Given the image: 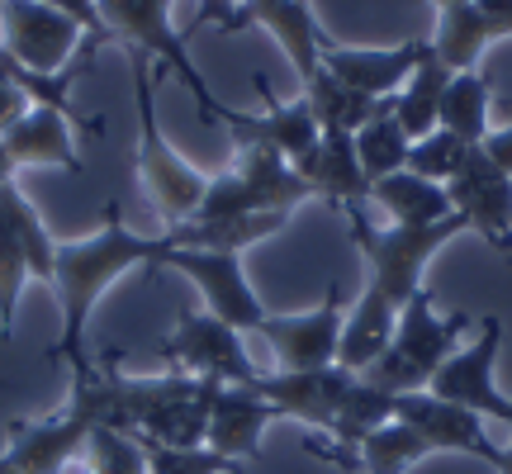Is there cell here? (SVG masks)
I'll list each match as a JSON object with an SVG mask.
<instances>
[{"mask_svg":"<svg viewBox=\"0 0 512 474\" xmlns=\"http://www.w3.org/2000/svg\"><path fill=\"white\" fill-rule=\"evenodd\" d=\"M508 427H512V399H508ZM498 474H512V446L508 451H503V456H498V465H494Z\"/></svg>","mask_w":512,"mask_h":474,"instance_id":"cell-38","label":"cell"},{"mask_svg":"<svg viewBox=\"0 0 512 474\" xmlns=\"http://www.w3.org/2000/svg\"><path fill=\"white\" fill-rule=\"evenodd\" d=\"M422 456H432V446L422 441L418 427H408V422L389 418L380 422L366 441H361V451H356V465L366 474H408L418 465Z\"/></svg>","mask_w":512,"mask_h":474,"instance_id":"cell-30","label":"cell"},{"mask_svg":"<svg viewBox=\"0 0 512 474\" xmlns=\"http://www.w3.org/2000/svg\"><path fill=\"white\" fill-rule=\"evenodd\" d=\"M176 247L171 233L143 237L119 219V204H105V223L100 233L81 237V242H57V266H53V290L62 304V332H57L53 361H67L76 370H91L86 361V323H91L100 294L110 290L119 275L133 266H162L166 252Z\"/></svg>","mask_w":512,"mask_h":474,"instance_id":"cell-1","label":"cell"},{"mask_svg":"<svg viewBox=\"0 0 512 474\" xmlns=\"http://www.w3.org/2000/svg\"><path fill=\"white\" fill-rule=\"evenodd\" d=\"M304 100H309V110H313V119H318V128H323V133H356V128L370 124V119H375V110L384 105V100H370V95L342 86L328 67H323V72L304 86Z\"/></svg>","mask_w":512,"mask_h":474,"instance_id":"cell-27","label":"cell"},{"mask_svg":"<svg viewBox=\"0 0 512 474\" xmlns=\"http://www.w3.org/2000/svg\"><path fill=\"white\" fill-rule=\"evenodd\" d=\"M95 10H100V19H105V29H110L114 43H124L128 53L147 57L152 67H157V62L171 67L176 81L195 95V105H200L204 119L219 114V95L204 86L200 67L190 62V48H185L181 29L171 24V0H95Z\"/></svg>","mask_w":512,"mask_h":474,"instance_id":"cell-6","label":"cell"},{"mask_svg":"<svg viewBox=\"0 0 512 474\" xmlns=\"http://www.w3.org/2000/svg\"><path fill=\"white\" fill-rule=\"evenodd\" d=\"M446 195H451V209L465 214L470 233H479L498 256L512 261V176L498 171L479 143L470 147L465 166L446 181Z\"/></svg>","mask_w":512,"mask_h":474,"instance_id":"cell-14","label":"cell"},{"mask_svg":"<svg viewBox=\"0 0 512 474\" xmlns=\"http://www.w3.org/2000/svg\"><path fill=\"white\" fill-rule=\"evenodd\" d=\"M24 280H29V252H24L15 223H10L5 204H0V342L15 337V313H19Z\"/></svg>","mask_w":512,"mask_h":474,"instance_id":"cell-31","label":"cell"},{"mask_svg":"<svg viewBox=\"0 0 512 474\" xmlns=\"http://www.w3.org/2000/svg\"><path fill=\"white\" fill-rule=\"evenodd\" d=\"M494 24L484 19L475 0H456V5H441L437 10V38H432V53L451 67V72H475V62L484 57V48L494 43Z\"/></svg>","mask_w":512,"mask_h":474,"instance_id":"cell-25","label":"cell"},{"mask_svg":"<svg viewBox=\"0 0 512 474\" xmlns=\"http://www.w3.org/2000/svg\"><path fill=\"white\" fill-rule=\"evenodd\" d=\"M162 361L181 375L195 380H214V384H252L261 370L252 365V356L242 351V332L228 328L214 313H181L176 332L166 337Z\"/></svg>","mask_w":512,"mask_h":474,"instance_id":"cell-8","label":"cell"},{"mask_svg":"<svg viewBox=\"0 0 512 474\" xmlns=\"http://www.w3.org/2000/svg\"><path fill=\"white\" fill-rule=\"evenodd\" d=\"M347 228H351V242L361 247L366 256V285L370 290H380L394 309H403L413 294L422 290V271H427V261L451 242V237L470 233V223L465 214H446L441 223H418V228H408V223H370L366 209H347Z\"/></svg>","mask_w":512,"mask_h":474,"instance_id":"cell-2","label":"cell"},{"mask_svg":"<svg viewBox=\"0 0 512 474\" xmlns=\"http://www.w3.org/2000/svg\"><path fill=\"white\" fill-rule=\"evenodd\" d=\"M294 171L313 190V200H328L342 214L370 204V181L356 162V133H318V143L294 162Z\"/></svg>","mask_w":512,"mask_h":474,"instance_id":"cell-19","label":"cell"},{"mask_svg":"<svg viewBox=\"0 0 512 474\" xmlns=\"http://www.w3.org/2000/svg\"><path fill=\"white\" fill-rule=\"evenodd\" d=\"M441 128L456 133L460 143H484L489 138V76L484 72H456L441 100Z\"/></svg>","mask_w":512,"mask_h":474,"instance_id":"cell-29","label":"cell"},{"mask_svg":"<svg viewBox=\"0 0 512 474\" xmlns=\"http://www.w3.org/2000/svg\"><path fill=\"white\" fill-rule=\"evenodd\" d=\"M370 204H380L389 219L408 223V228H418V223H441L446 214H456L446 185L422 181V176H413L408 166L394 171V176H384V181H370Z\"/></svg>","mask_w":512,"mask_h":474,"instance_id":"cell-24","label":"cell"},{"mask_svg":"<svg viewBox=\"0 0 512 474\" xmlns=\"http://www.w3.org/2000/svg\"><path fill=\"white\" fill-rule=\"evenodd\" d=\"M275 422V408L247 384H219L209 403V437L204 446L228 460H256L261 456V432Z\"/></svg>","mask_w":512,"mask_h":474,"instance_id":"cell-20","label":"cell"},{"mask_svg":"<svg viewBox=\"0 0 512 474\" xmlns=\"http://www.w3.org/2000/svg\"><path fill=\"white\" fill-rule=\"evenodd\" d=\"M5 152L15 166H62V171H81V152H76L72 114L34 105L10 133H5Z\"/></svg>","mask_w":512,"mask_h":474,"instance_id":"cell-21","label":"cell"},{"mask_svg":"<svg viewBox=\"0 0 512 474\" xmlns=\"http://www.w3.org/2000/svg\"><path fill=\"white\" fill-rule=\"evenodd\" d=\"M162 266L181 271L195 290L204 294V313L223 318L238 332H261L266 304L252 290V280L242 271V252H200V247H171Z\"/></svg>","mask_w":512,"mask_h":474,"instance_id":"cell-9","label":"cell"},{"mask_svg":"<svg viewBox=\"0 0 512 474\" xmlns=\"http://www.w3.org/2000/svg\"><path fill=\"white\" fill-rule=\"evenodd\" d=\"M418 5H437L441 10V5H456V0H418Z\"/></svg>","mask_w":512,"mask_h":474,"instance_id":"cell-39","label":"cell"},{"mask_svg":"<svg viewBox=\"0 0 512 474\" xmlns=\"http://www.w3.org/2000/svg\"><path fill=\"white\" fill-rule=\"evenodd\" d=\"M432 53V38H408L399 48H342V43H323V67H328L342 86L370 95V100H389L403 91V81L418 72V62Z\"/></svg>","mask_w":512,"mask_h":474,"instance_id":"cell-18","label":"cell"},{"mask_svg":"<svg viewBox=\"0 0 512 474\" xmlns=\"http://www.w3.org/2000/svg\"><path fill=\"white\" fill-rule=\"evenodd\" d=\"M465 157H470V143H460L456 133H446V128H432L427 138L408 147V171L422 176V181L446 185L465 166Z\"/></svg>","mask_w":512,"mask_h":474,"instance_id":"cell-33","label":"cell"},{"mask_svg":"<svg viewBox=\"0 0 512 474\" xmlns=\"http://www.w3.org/2000/svg\"><path fill=\"white\" fill-rule=\"evenodd\" d=\"M0 48L24 62L29 72H62L67 62H76L81 53V24L72 15H62L43 0H0Z\"/></svg>","mask_w":512,"mask_h":474,"instance_id":"cell-10","label":"cell"},{"mask_svg":"<svg viewBox=\"0 0 512 474\" xmlns=\"http://www.w3.org/2000/svg\"><path fill=\"white\" fill-rule=\"evenodd\" d=\"M214 5H223V0H214Z\"/></svg>","mask_w":512,"mask_h":474,"instance_id":"cell-40","label":"cell"},{"mask_svg":"<svg viewBox=\"0 0 512 474\" xmlns=\"http://www.w3.org/2000/svg\"><path fill=\"white\" fill-rule=\"evenodd\" d=\"M138 446H143L147 474H238V460L219 456L209 446H162L152 437H138Z\"/></svg>","mask_w":512,"mask_h":474,"instance_id":"cell-32","label":"cell"},{"mask_svg":"<svg viewBox=\"0 0 512 474\" xmlns=\"http://www.w3.org/2000/svg\"><path fill=\"white\" fill-rule=\"evenodd\" d=\"M128 72H133V105H138V181H143L157 219L171 233V228H181V223L200 214L204 195H209V176L195 171L176 147L166 143L157 110H152V62L133 53Z\"/></svg>","mask_w":512,"mask_h":474,"instance_id":"cell-4","label":"cell"},{"mask_svg":"<svg viewBox=\"0 0 512 474\" xmlns=\"http://www.w3.org/2000/svg\"><path fill=\"white\" fill-rule=\"evenodd\" d=\"M394 323H399V309L384 299L380 290H361V299L351 304L347 323H342V347H337V365L361 375L370 361H380V351L394 342Z\"/></svg>","mask_w":512,"mask_h":474,"instance_id":"cell-22","label":"cell"},{"mask_svg":"<svg viewBox=\"0 0 512 474\" xmlns=\"http://www.w3.org/2000/svg\"><path fill=\"white\" fill-rule=\"evenodd\" d=\"M451 67L441 62L437 53H427L418 62V72L403 81L399 95H389V110H394V119L403 124V133L418 143V138H427L432 128H441V100H446V86H451Z\"/></svg>","mask_w":512,"mask_h":474,"instance_id":"cell-23","label":"cell"},{"mask_svg":"<svg viewBox=\"0 0 512 474\" xmlns=\"http://www.w3.org/2000/svg\"><path fill=\"white\" fill-rule=\"evenodd\" d=\"M214 389H219L214 380H200L190 394L162 403V408L138 427V437H152V441H162V446H204V437H209V403H214Z\"/></svg>","mask_w":512,"mask_h":474,"instance_id":"cell-26","label":"cell"},{"mask_svg":"<svg viewBox=\"0 0 512 474\" xmlns=\"http://www.w3.org/2000/svg\"><path fill=\"white\" fill-rule=\"evenodd\" d=\"M470 332V318L465 313H451L441 318L432 309V294L418 290L408 304L399 309V323H394V342L380 351V361H370L361 370V380L384 389V394H418L432 384L446 356L460 351V337Z\"/></svg>","mask_w":512,"mask_h":474,"instance_id":"cell-3","label":"cell"},{"mask_svg":"<svg viewBox=\"0 0 512 474\" xmlns=\"http://www.w3.org/2000/svg\"><path fill=\"white\" fill-rule=\"evenodd\" d=\"M498 351H503V318L484 313L479 318V337L465 342L456 356H446V365L427 384V394L456 403V408H470L479 418L508 422V394H498V384H494Z\"/></svg>","mask_w":512,"mask_h":474,"instance_id":"cell-11","label":"cell"},{"mask_svg":"<svg viewBox=\"0 0 512 474\" xmlns=\"http://www.w3.org/2000/svg\"><path fill=\"white\" fill-rule=\"evenodd\" d=\"M394 418L408 422V427H418L422 441L432 446V451H460V456H475L484 465H498L503 456V446L489 441L484 432V418L470 413V408H456V403L437 399V394H394Z\"/></svg>","mask_w":512,"mask_h":474,"instance_id":"cell-17","label":"cell"},{"mask_svg":"<svg viewBox=\"0 0 512 474\" xmlns=\"http://www.w3.org/2000/svg\"><path fill=\"white\" fill-rule=\"evenodd\" d=\"M95 422L76 408H62L57 418L10 422V446L0 451V474H62L76 456H86Z\"/></svg>","mask_w":512,"mask_h":474,"instance_id":"cell-16","label":"cell"},{"mask_svg":"<svg viewBox=\"0 0 512 474\" xmlns=\"http://www.w3.org/2000/svg\"><path fill=\"white\" fill-rule=\"evenodd\" d=\"M484 157L498 166V171H508L512 176V124H503V128H489V138H484Z\"/></svg>","mask_w":512,"mask_h":474,"instance_id":"cell-35","label":"cell"},{"mask_svg":"<svg viewBox=\"0 0 512 474\" xmlns=\"http://www.w3.org/2000/svg\"><path fill=\"white\" fill-rule=\"evenodd\" d=\"M15 181V162H10V152H5V138H0V185Z\"/></svg>","mask_w":512,"mask_h":474,"instance_id":"cell-37","label":"cell"},{"mask_svg":"<svg viewBox=\"0 0 512 474\" xmlns=\"http://www.w3.org/2000/svg\"><path fill=\"white\" fill-rule=\"evenodd\" d=\"M479 10H484V19L494 24L498 38H512V0H475Z\"/></svg>","mask_w":512,"mask_h":474,"instance_id":"cell-36","label":"cell"},{"mask_svg":"<svg viewBox=\"0 0 512 474\" xmlns=\"http://www.w3.org/2000/svg\"><path fill=\"white\" fill-rule=\"evenodd\" d=\"M408 147H413V138H408L403 124L394 119L389 100L375 110L370 124L356 128V162L366 171V181H384V176L403 171V166H408Z\"/></svg>","mask_w":512,"mask_h":474,"instance_id":"cell-28","label":"cell"},{"mask_svg":"<svg viewBox=\"0 0 512 474\" xmlns=\"http://www.w3.org/2000/svg\"><path fill=\"white\" fill-rule=\"evenodd\" d=\"M342 323H347V294L332 280L328 290H323V304H318V309L266 313L261 337L271 342L280 370H323V365H337Z\"/></svg>","mask_w":512,"mask_h":474,"instance_id":"cell-12","label":"cell"},{"mask_svg":"<svg viewBox=\"0 0 512 474\" xmlns=\"http://www.w3.org/2000/svg\"><path fill=\"white\" fill-rule=\"evenodd\" d=\"M351 384H356L351 370L323 365V370H275V375H256L247 389L271 403L275 418H294V422H304V427H313V432L332 437Z\"/></svg>","mask_w":512,"mask_h":474,"instance_id":"cell-13","label":"cell"},{"mask_svg":"<svg viewBox=\"0 0 512 474\" xmlns=\"http://www.w3.org/2000/svg\"><path fill=\"white\" fill-rule=\"evenodd\" d=\"M252 86L261 91V100H266V110L261 114H242V110H228V105H219V114H214V124H223L228 133H233V143L238 147H271V152H280L285 162H299L304 152H309L313 143H318V119H313L309 100L299 95V100H290V105H280L271 91V81L256 72Z\"/></svg>","mask_w":512,"mask_h":474,"instance_id":"cell-15","label":"cell"},{"mask_svg":"<svg viewBox=\"0 0 512 474\" xmlns=\"http://www.w3.org/2000/svg\"><path fill=\"white\" fill-rule=\"evenodd\" d=\"M313 190L299 181L280 152L271 147H238V166L209 176V195H204L200 214L190 223H223V219H247V214H294Z\"/></svg>","mask_w":512,"mask_h":474,"instance_id":"cell-5","label":"cell"},{"mask_svg":"<svg viewBox=\"0 0 512 474\" xmlns=\"http://www.w3.org/2000/svg\"><path fill=\"white\" fill-rule=\"evenodd\" d=\"M86 460H91V474H147L138 437L114 432V427H95L86 441Z\"/></svg>","mask_w":512,"mask_h":474,"instance_id":"cell-34","label":"cell"},{"mask_svg":"<svg viewBox=\"0 0 512 474\" xmlns=\"http://www.w3.org/2000/svg\"><path fill=\"white\" fill-rule=\"evenodd\" d=\"M195 24H219L223 34H242L247 24H261L280 43V53L294 62L299 86H309L323 72V43L328 34L318 29L309 0H238V5H204Z\"/></svg>","mask_w":512,"mask_h":474,"instance_id":"cell-7","label":"cell"}]
</instances>
